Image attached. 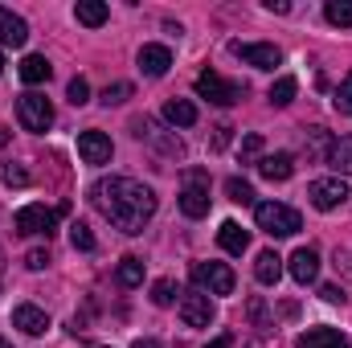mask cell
<instances>
[{
	"label": "cell",
	"instance_id": "obj_1",
	"mask_svg": "<svg viewBox=\"0 0 352 348\" xmlns=\"http://www.w3.org/2000/svg\"><path fill=\"white\" fill-rule=\"evenodd\" d=\"M94 205H98V213H102L115 230H123V234H144V226H148L152 213H156V193H152L148 184L131 180V176H111V180L94 184Z\"/></svg>",
	"mask_w": 352,
	"mask_h": 348
},
{
	"label": "cell",
	"instance_id": "obj_2",
	"mask_svg": "<svg viewBox=\"0 0 352 348\" xmlns=\"http://www.w3.org/2000/svg\"><path fill=\"white\" fill-rule=\"evenodd\" d=\"M254 221H258V230L270 234V238H291V234L303 230L299 213H295L291 205H278V201H263V205L254 209Z\"/></svg>",
	"mask_w": 352,
	"mask_h": 348
},
{
	"label": "cell",
	"instance_id": "obj_3",
	"mask_svg": "<svg viewBox=\"0 0 352 348\" xmlns=\"http://www.w3.org/2000/svg\"><path fill=\"white\" fill-rule=\"evenodd\" d=\"M135 127V140H144V144H152L160 156H168V160H184V140L176 135V131H168V127H160L156 119H135L131 123Z\"/></svg>",
	"mask_w": 352,
	"mask_h": 348
},
{
	"label": "cell",
	"instance_id": "obj_4",
	"mask_svg": "<svg viewBox=\"0 0 352 348\" xmlns=\"http://www.w3.org/2000/svg\"><path fill=\"white\" fill-rule=\"evenodd\" d=\"M16 119H21L25 131H50V123H54V107H50L45 94L29 90V94L16 98Z\"/></svg>",
	"mask_w": 352,
	"mask_h": 348
},
{
	"label": "cell",
	"instance_id": "obj_5",
	"mask_svg": "<svg viewBox=\"0 0 352 348\" xmlns=\"http://www.w3.org/2000/svg\"><path fill=\"white\" fill-rule=\"evenodd\" d=\"M307 201H311L316 209L332 213V209H340V205L349 201V180H344V176H320V180L307 184Z\"/></svg>",
	"mask_w": 352,
	"mask_h": 348
},
{
	"label": "cell",
	"instance_id": "obj_6",
	"mask_svg": "<svg viewBox=\"0 0 352 348\" xmlns=\"http://www.w3.org/2000/svg\"><path fill=\"white\" fill-rule=\"evenodd\" d=\"M192 283L209 295H230L234 291V270L226 262H192Z\"/></svg>",
	"mask_w": 352,
	"mask_h": 348
},
{
	"label": "cell",
	"instance_id": "obj_7",
	"mask_svg": "<svg viewBox=\"0 0 352 348\" xmlns=\"http://www.w3.org/2000/svg\"><path fill=\"white\" fill-rule=\"evenodd\" d=\"M180 213L184 217H205L209 213V176L205 173H188L184 188H180Z\"/></svg>",
	"mask_w": 352,
	"mask_h": 348
},
{
	"label": "cell",
	"instance_id": "obj_8",
	"mask_svg": "<svg viewBox=\"0 0 352 348\" xmlns=\"http://www.w3.org/2000/svg\"><path fill=\"white\" fill-rule=\"evenodd\" d=\"M197 94H201V98H209V102H217V107H234V102L246 94V87L226 83L217 70H205V74L197 78Z\"/></svg>",
	"mask_w": 352,
	"mask_h": 348
},
{
	"label": "cell",
	"instance_id": "obj_9",
	"mask_svg": "<svg viewBox=\"0 0 352 348\" xmlns=\"http://www.w3.org/2000/svg\"><path fill=\"white\" fill-rule=\"evenodd\" d=\"M12 226H16V234H45L50 238L54 226H58V213L45 209V205H25V209H16Z\"/></svg>",
	"mask_w": 352,
	"mask_h": 348
},
{
	"label": "cell",
	"instance_id": "obj_10",
	"mask_svg": "<svg viewBox=\"0 0 352 348\" xmlns=\"http://www.w3.org/2000/svg\"><path fill=\"white\" fill-rule=\"evenodd\" d=\"M180 320H184L188 328H209V324H213V303H209V295H205V291H184V295H180Z\"/></svg>",
	"mask_w": 352,
	"mask_h": 348
},
{
	"label": "cell",
	"instance_id": "obj_11",
	"mask_svg": "<svg viewBox=\"0 0 352 348\" xmlns=\"http://www.w3.org/2000/svg\"><path fill=\"white\" fill-rule=\"evenodd\" d=\"M230 50H234L246 66H254V70H274V66L283 62L278 45H263V41H234Z\"/></svg>",
	"mask_w": 352,
	"mask_h": 348
},
{
	"label": "cell",
	"instance_id": "obj_12",
	"mask_svg": "<svg viewBox=\"0 0 352 348\" xmlns=\"http://www.w3.org/2000/svg\"><path fill=\"white\" fill-rule=\"evenodd\" d=\"M78 156H82L87 164H111V156H115L111 135H102V131H82V135H78Z\"/></svg>",
	"mask_w": 352,
	"mask_h": 348
},
{
	"label": "cell",
	"instance_id": "obj_13",
	"mask_svg": "<svg viewBox=\"0 0 352 348\" xmlns=\"http://www.w3.org/2000/svg\"><path fill=\"white\" fill-rule=\"evenodd\" d=\"M287 262H291V279H295L299 287H307V283H316V279H320V254H316L311 246H299Z\"/></svg>",
	"mask_w": 352,
	"mask_h": 348
},
{
	"label": "cell",
	"instance_id": "obj_14",
	"mask_svg": "<svg viewBox=\"0 0 352 348\" xmlns=\"http://www.w3.org/2000/svg\"><path fill=\"white\" fill-rule=\"evenodd\" d=\"M25 41H29V25H25V17H16L12 8H0V45L21 50Z\"/></svg>",
	"mask_w": 352,
	"mask_h": 348
},
{
	"label": "cell",
	"instance_id": "obj_15",
	"mask_svg": "<svg viewBox=\"0 0 352 348\" xmlns=\"http://www.w3.org/2000/svg\"><path fill=\"white\" fill-rule=\"evenodd\" d=\"M135 62H140V70H144L148 78H164L168 66H173V54H168V45H144Z\"/></svg>",
	"mask_w": 352,
	"mask_h": 348
},
{
	"label": "cell",
	"instance_id": "obj_16",
	"mask_svg": "<svg viewBox=\"0 0 352 348\" xmlns=\"http://www.w3.org/2000/svg\"><path fill=\"white\" fill-rule=\"evenodd\" d=\"M12 328H21L25 336H41V332L50 328V316H45L41 307H33V303H21V307L12 312Z\"/></svg>",
	"mask_w": 352,
	"mask_h": 348
},
{
	"label": "cell",
	"instance_id": "obj_17",
	"mask_svg": "<svg viewBox=\"0 0 352 348\" xmlns=\"http://www.w3.org/2000/svg\"><path fill=\"white\" fill-rule=\"evenodd\" d=\"M295 348H349V336L340 332V328H307Z\"/></svg>",
	"mask_w": 352,
	"mask_h": 348
},
{
	"label": "cell",
	"instance_id": "obj_18",
	"mask_svg": "<svg viewBox=\"0 0 352 348\" xmlns=\"http://www.w3.org/2000/svg\"><path fill=\"white\" fill-rule=\"evenodd\" d=\"M217 242H221V250H230V254H246V246H250V230H242L238 221H221Z\"/></svg>",
	"mask_w": 352,
	"mask_h": 348
},
{
	"label": "cell",
	"instance_id": "obj_19",
	"mask_svg": "<svg viewBox=\"0 0 352 348\" xmlns=\"http://www.w3.org/2000/svg\"><path fill=\"white\" fill-rule=\"evenodd\" d=\"M258 173L266 180H287V176L295 173V156L291 152H274V156H263L258 160Z\"/></svg>",
	"mask_w": 352,
	"mask_h": 348
},
{
	"label": "cell",
	"instance_id": "obj_20",
	"mask_svg": "<svg viewBox=\"0 0 352 348\" xmlns=\"http://www.w3.org/2000/svg\"><path fill=\"white\" fill-rule=\"evenodd\" d=\"M254 279H258L263 287H274V283L283 279V259H278L274 250H263V254L254 259Z\"/></svg>",
	"mask_w": 352,
	"mask_h": 348
},
{
	"label": "cell",
	"instance_id": "obj_21",
	"mask_svg": "<svg viewBox=\"0 0 352 348\" xmlns=\"http://www.w3.org/2000/svg\"><path fill=\"white\" fill-rule=\"evenodd\" d=\"M74 17H78V25H87V29H98V25H107L111 8H107L102 0H78V4H74Z\"/></svg>",
	"mask_w": 352,
	"mask_h": 348
},
{
	"label": "cell",
	"instance_id": "obj_22",
	"mask_svg": "<svg viewBox=\"0 0 352 348\" xmlns=\"http://www.w3.org/2000/svg\"><path fill=\"white\" fill-rule=\"evenodd\" d=\"M50 74H54V66H50L41 54H29V58L21 62V78H25L29 87H41V83H50Z\"/></svg>",
	"mask_w": 352,
	"mask_h": 348
},
{
	"label": "cell",
	"instance_id": "obj_23",
	"mask_svg": "<svg viewBox=\"0 0 352 348\" xmlns=\"http://www.w3.org/2000/svg\"><path fill=\"white\" fill-rule=\"evenodd\" d=\"M164 119H168L173 127H192V123H197V107H192L188 98H168V102H164Z\"/></svg>",
	"mask_w": 352,
	"mask_h": 348
},
{
	"label": "cell",
	"instance_id": "obj_24",
	"mask_svg": "<svg viewBox=\"0 0 352 348\" xmlns=\"http://www.w3.org/2000/svg\"><path fill=\"white\" fill-rule=\"evenodd\" d=\"M328 164H336V173H349L352 176V135H340V140L332 144Z\"/></svg>",
	"mask_w": 352,
	"mask_h": 348
},
{
	"label": "cell",
	"instance_id": "obj_25",
	"mask_svg": "<svg viewBox=\"0 0 352 348\" xmlns=\"http://www.w3.org/2000/svg\"><path fill=\"white\" fill-rule=\"evenodd\" d=\"M115 279H119V287H140L144 283V259H123Z\"/></svg>",
	"mask_w": 352,
	"mask_h": 348
},
{
	"label": "cell",
	"instance_id": "obj_26",
	"mask_svg": "<svg viewBox=\"0 0 352 348\" xmlns=\"http://www.w3.org/2000/svg\"><path fill=\"white\" fill-rule=\"evenodd\" d=\"M324 17L340 29H352V0H328L324 4Z\"/></svg>",
	"mask_w": 352,
	"mask_h": 348
},
{
	"label": "cell",
	"instance_id": "obj_27",
	"mask_svg": "<svg viewBox=\"0 0 352 348\" xmlns=\"http://www.w3.org/2000/svg\"><path fill=\"white\" fill-rule=\"evenodd\" d=\"M226 193H230L234 205H254V188H250V180H242V176H230V180H226Z\"/></svg>",
	"mask_w": 352,
	"mask_h": 348
},
{
	"label": "cell",
	"instance_id": "obj_28",
	"mask_svg": "<svg viewBox=\"0 0 352 348\" xmlns=\"http://www.w3.org/2000/svg\"><path fill=\"white\" fill-rule=\"evenodd\" d=\"M295 90H299V83H295L291 74H283V78L270 87V102H274V107H287V102L295 98Z\"/></svg>",
	"mask_w": 352,
	"mask_h": 348
},
{
	"label": "cell",
	"instance_id": "obj_29",
	"mask_svg": "<svg viewBox=\"0 0 352 348\" xmlns=\"http://www.w3.org/2000/svg\"><path fill=\"white\" fill-rule=\"evenodd\" d=\"M176 295H180V291H176V283H173V279H160V283L152 287V303H156V307H173V303H176Z\"/></svg>",
	"mask_w": 352,
	"mask_h": 348
},
{
	"label": "cell",
	"instance_id": "obj_30",
	"mask_svg": "<svg viewBox=\"0 0 352 348\" xmlns=\"http://www.w3.org/2000/svg\"><path fill=\"white\" fill-rule=\"evenodd\" d=\"M238 160L242 164H258L263 160V135H246L242 148H238Z\"/></svg>",
	"mask_w": 352,
	"mask_h": 348
},
{
	"label": "cell",
	"instance_id": "obj_31",
	"mask_svg": "<svg viewBox=\"0 0 352 348\" xmlns=\"http://www.w3.org/2000/svg\"><path fill=\"white\" fill-rule=\"evenodd\" d=\"M70 242H74V250H82V254L94 250V234H90L82 221H74V226H70Z\"/></svg>",
	"mask_w": 352,
	"mask_h": 348
},
{
	"label": "cell",
	"instance_id": "obj_32",
	"mask_svg": "<svg viewBox=\"0 0 352 348\" xmlns=\"http://www.w3.org/2000/svg\"><path fill=\"white\" fill-rule=\"evenodd\" d=\"M123 98H131V83H111L102 90V107H119Z\"/></svg>",
	"mask_w": 352,
	"mask_h": 348
},
{
	"label": "cell",
	"instance_id": "obj_33",
	"mask_svg": "<svg viewBox=\"0 0 352 348\" xmlns=\"http://www.w3.org/2000/svg\"><path fill=\"white\" fill-rule=\"evenodd\" d=\"M0 180L12 184V188H25V184H29V173H25L21 164H0Z\"/></svg>",
	"mask_w": 352,
	"mask_h": 348
},
{
	"label": "cell",
	"instance_id": "obj_34",
	"mask_svg": "<svg viewBox=\"0 0 352 348\" xmlns=\"http://www.w3.org/2000/svg\"><path fill=\"white\" fill-rule=\"evenodd\" d=\"M332 102H336V111H340V115H352V74L340 83V90H336V98H332Z\"/></svg>",
	"mask_w": 352,
	"mask_h": 348
},
{
	"label": "cell",
	"instance_id": "obj_35",
	"mask_svg": "<svg viewBox=\"0 0 352 348\" xmlns=\"http://www.w3.org/2000/svg\"><path fill=\"white\" fill-rule=\"evenodd\" d=\"M66 98H70L74 107H82V102H90V87H87V78H74V83L66 87Z\"/></svg>",
	"mask_w": 352,
	"mask_h": 348
},
{
	"label": "cell",
	"instance_id": "obj_36",
	"mask_svg": "<svg viewBox=\"0 0 352 348\" xmlns=\"http://www.w3.org/2000/svg\"><path fill=\"white\" fill-rule=\"evenodd\" d=\"M45 262H50L45 250H29V254H25V266H29V270H45Z\"/></svg>",
	"mask_w": 352,
	"mask_h": 348
},
{
	"label": "cell",
	"instance_id": "obj_37",
	"mask_svg": "<svg viewBox=\"0 0 352 348\" xmlns=\"http://www.w3.org/2000/svg\"><path fill=\"white\" fill-rule=\"evenodd\" d=\"M250 316H254V320H258V328H270V324H266V312H263V303H258V299H254V303H250Z\"/></svg>",
	"mask_w": 352,
	"mask_h": 348
},
{
	"label": "cell",
	"instance_id": "obj_38",
	"mask_svg": "<svg viewBox=\"0 0 352 348\" xmlns=\"http://www.w3.org/2000/svg\"><path fill=\"white\" fill-rule=\"evenodd\" d=\"M266 12H291V0H266Z\"/></svg>",
	"mask_w": 352,
	"mask_h": 348
},
{
	"label": "cell",
	"instance_id": "obj_39",
	"mask_svg": "<svg viewBox=\"0 0 352 348\" xmlns=\"http://www.w3.org/2000/svg\"><path fill=\"white\" fill-rule=\"evenodd\" d=\"M324 299H328V303H344V291H340V287H324Z\"/></svg>",
	"mask_w": 352,
	"mask_h": 348
},
{
	"label": "cell",
	"instance_id": "obj_40",
	"mask_svg": "<svg viewBox=\"0 0 352 348\" xmlns=\"http://www.w3.org/2000/svg\"><path fill=\"white\" fill-rule=\"evenodd\" d=\"M230 131H234V127H217V135H213V148H226V140H230Z\"/></svg>",
	"mask_w": 352,
	"mask_h": 348
},
{
	"label": "cell",
	"instance_id": "obj_41",
	"mask_svg": "<svg viewBox=\"0 0 352 348\" xmlns=\"http://www.w3.org/2000/svg\"><path fill=\"white\" fill-rule=\"evenodd\" d=\"M205 348H234V336H217V340H209Z\"/></svg>",
	"mask_w": 352,
	"mask_h": 348
},
{
	"label": "cell",
	"instance_id": "obj_42",
	"mask_svg": "<svg viewBox=\"0 0 352 348\" xmlns=\"http://www.w3.org/2000/svg\"><path fill=\"white\" fill-rule=\"evenodd\" d=\"M131 348H160V340H152V336H140Z\"/></svg>",
	"mask_w": 352,
	"mask_h": 348
},
{
	"label": "cell",
	"instance_id": "obj_43",
	"mask_svg": "<svg viewBox=\"0 0 352 348\" xmlns=\"http://www.w3.org/2000/svg\"><path fill=\"white\" fill-rule=\"evenodd\" d=\"M0 70H4V58H0Z\"/></svg>",
	"mask_w": 352,
	"mask_h": 348
},
{
	"label": "cell",
	"instance_id": "obj_44",
	"mask_svg": "<svg viewBox=\"0 0 352 348\" xmlns=\"http://www.w3.org/2000/svg\"><path fill=\"white\" fill-rule=\"evenodd\" d=\"M0 348H8V345H4V340H0Z\"/></svg>",
	"mask_w": 352,
	"mask_h": 348
},
{
	"label": "cell",
	"instance_id": "obj_45",
	"mask_svg": "<svg viewBox=\"0 0 352 348\" xmlns=\"http://www.w3.org/2000/svg\"><path fill=\"white\" fill-rule=\"evenodd\" d=\"M98 348H107V345H98Z\"/></svg>",
	"mask_w": 352,
	"mask_h": 348
}]
</instances>
